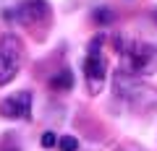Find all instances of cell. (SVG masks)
<instances>
[{
  "mask_svg": "<svg viewBox=\"0 0 157 151\" xmlns=\"http://www.w3.org/2000/svg\"><path fill=\"white\" fill-rule=\"evenodd\" d=\"M115 50L121 52V68L118 70L128 76H152L157 73V47L147 42H131L126 37L115 39Z\"/></svg>",
  "mask_w": 157,
  "mask_h": 151,
  "instance_id": "obj_1",
  "label": "cell"
},
{
  "mask_svg": "<svg viewBox=\"0 0 157 151\" xmlns=\"http://www.w3.org/2000/svg\"><path fill=\"white\" fill-rule=\"evenodd\" d=\"M113 91H115L118 99H123L128 107L141 110V112L157 104V91L149 89L147 84H141L139 76H128V73H123V70H118V73H115Z\"/></svg>",
  "mask_w": 157,
  "mask_h": 151,
  "instance_id": "obj_2",
  "label": "cell"
},
{
  "mask_svg": "<svg viewBox=\"0 0 157 151\" xmlns=\"http://www.w3.org/2000/svg\"><path fill=\"white\" fill-rule=\"evenodd\" d=\"M24 57H26L24 42L16 34H3L0 37V86H8L18 76Z\"/></svg>",
  "mask_w": 157,
  "mask_h": 151,
  "instance_id": "obj_3",
  "label": "cell"
},
{
  "mask_svg": "<svg viewBox=\"0 0 157 151\" xmlns=\"http://www.w3.org/2000/svg\"><path fill=\"white\" fill-rule=\"evenodd\" d=\"M102 42H105V37L97 34L94 39L89 42V52L84 57V78H86V89H89L92 96L102 91L105 76H107V60L102 55Z\"/></svg>",
  "mask_w": 157,
  "mask_h": 151,
  "instance_id": "obj_4",
  "label": "cell"
},
{
  "mask_svg": "<svg viewBox=\"0 0 157 151\" xmlns=\"http://www.w3.org/2000/svg\"><path fill=\"white\" fill-rule=\"evenodd\" d=\"M50 16L52 11L47 0H21L16 5V21L26 29H45L50 23Z\"/></svg>",
  "mask_w": 157,
  "mask_h": 151,
  "instance_id": "obj_5",
  "label": "cell"
},
{
  "mask_svg": "<svg viewBox=\"0 0 157 151\" xmlns=\"http://www.w3.org/2000/svg\"><path fill=\"white\" fill-rule=\"evenodd\" d=\"M0 115L6 120H29V115H32V94L18 91V94L6 96L0 102Z\"/></svg>",
  "mask_w": 157,
  "mask_h": 151,
  "instance_id": "obj_6",
  "label": "cell"
},
{
  "mask_svg": "<svg viewBox=\"0 0 157 151\" xmlns=\"http://www.w3.org/2000/svg\"><path fill=\"white\" fill-rule=\"evenodd\" d=\"M50 89L52 91H68V89H73V73L68 70V68H63L60 73H55L52 81H50Z\"/></svg>",
  "mask_w": 157,
  "mask_h": 151,
  "instance_id": "obj_7",
  "label": "cell"
},
{
  "mask_svg": "<svg viewBox=\"0 0 157 151\" xmlns=\"http://www.w3.org/2000/svg\"><path fill=\"white\" fill-rule=\"evenodd\" d=\"M58 149L60 151H78V141L73 135H60L58 138Z\"/></svg>",
  "mask_w": 157,
  "mask_h": 151,
  "instance_id": "obj_8",
  "label": "cell"
},
{
  "mask_svg": "<svg viewBox=\"0 0 157 151\" xmlns=\"http://www.w3.org/2000/svg\"><path fill=\"white\" fill-rule=\"evenodd\" d=\"M94 23H113V11L110 8H97L94 11Z\"/></svg>",
  "mask_w": 157,
  "mask_h": 151,
  "instance_id": "obj_9",
  "label": "cell"
},
{
  "mask_svg": "<svg viewBox=\"0 0 157 151\" xmlns=\"http://www.w3.org/2000/svg\"><path fill=\"white\" fill-rule=\"evenodd\" d=\"M42 146H45V149H52V146H58V138H55V133H50V130H47V133L42 135Z\"/></svg>",
  "mask_w": 157,
  "mask_h": 151,
  "instance_id": "obj_10",
  "label": "cell"
}]
</instances>
